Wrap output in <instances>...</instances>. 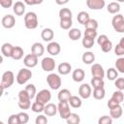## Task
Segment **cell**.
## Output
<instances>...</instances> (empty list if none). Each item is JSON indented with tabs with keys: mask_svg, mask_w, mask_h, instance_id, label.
Segmentation results:
<instances>
[{
	"mask_svg": "<svg viewBox=\"0 0 124 124\" xmlns=\"http://www.w3.org/2000/svg\"><path fill=\"white\" fill-rule=\"evenodd\" d=\"M19 108L21 109H28L31 108V99L26 92V90H20L18 93V103H17Z\"/></svg>",
	"mask_w": 124,
	"mask_h": 124,
	"instance_id": "6da1fadb",
	"label": "cell"
},
{
	"mask_svg": "<svg viewBox=\"0 0 124 124\" xmlns=\"http://www.w3.org/2000/svg\"><path fill=\"white\" fill-rule=\"evenodd\" d=\"M38 16L34 12H28L24 16V25L27 29H35L38 26Z\"/></svg>",
	"mask_w": 124,
	"mask_h": 124,
	"instance_id": "7a4b0ae2",
	"label": "cell"
},
{
	"mask_svg": "<svg viewBox=\"0 0 124 124\" xmlns=\"http://www.w3.org/2000/svg\"><path fill=\"white\" fill-rule=\"evenodd\" d=\"M15 81V75L12 71H6L3 75H2V78H1V89L2 91H4V89L9 88L13 85Z\"/></svg>",
	"mask_w": 124,
	"mask_h": 124,
	"instance_id": "3957f363",
	"label": "cell"
},
{
	"mask_svg": "<svg viewBox=\"0 0 124 124\" xmlns=\"http://www.w3.org/2000/svg\"><path fill=\"white\" fill-rule=\"evenodd\" d=\"M32 78V72L28 68H22L18 71L16 75V82L20 85L25 84Z\"/></svg>",
	"mask_w": 124,
	"mask_h": 124,
	"instance_id": "277c9868",
	"label": "cell"
},
{
	"mask_svg": "<svg viewBox=\"0 0 124 124\" xmlns=\"http://www.w3.org/2000/svg\"><path fill=\"white\" fill-rule=\"evenodd\" d=\"M46 81H47L48 86H49L51 89H53V90L59 89L60 86H61V84H62L61 78L59 77V75L54 74V73H51V74H49V75L46 77Z\"/></svg>",
	"mask_w": 124,
	"mask_h": 124,
	"instance_id": "5b68a950",
	"label": "cell"
},
{
	"mask_svg": "<svg viewBox=\"0 0 124 124\" xmlns=\"http://www.w3.org/2000/svg\"><path fill=\"white\" fill-rule=\"evenodd\" d=\"M111 24L113 29L118 33H124V16L120 14H116L112 17Z\"/></svg>",
	"mask_w": 124,
	"mask_h": 124,
	"instance_id": "8992f818",
	"label": "cell"
},
{
	"mask_svg": "<svg viewBox=\"0 0 124 124\" xmlns=\"http://www.w3.org/2000/svg\"><path fill=\"white\" fill-rule=\"evenodd\" d=\"M58 113L60 115V117L62 119H67L70 114L72 113L71 112V108H70V105H69V102L68 101H64V102H59L58 106Z\"/></svg>",
	"mask_w": 124,
	"mask_h": 124,
	"instance_id": "52a82bcc",
	"label": "cell"
},
{
	"mask_svg": "<svg viewBox=\"0 0 124 124\" xmlns=\"http://www.w3.org/2000/svg\"><path fill=\"white\" fill-rule=\"evenodd\" d=\"M35 99H36L35 101H38L43 103L44 105H46L51 99V93L47 89H42L41 91H39V93H37Z\"/></svg>",
	"mask_w": 124,
	"mask_h": 124,
	"instance_id": "ba28073f",
	"label": "cell"
},
{
	"mask_svg": "<svg viewBox=\"0 0 124 124\" xmlns=\"http://www.w3.org/2000/svg\"><path fill=\"white\" fill-rule=\"evenodd\" d=\"M41 66H42V69L45 72H52L55 69L56 64H55V61H54L53 58L45 57L41 62Z\"/></svg>",
	"mask_w": 124,
	"mask_h": 124,
	"instance_id": "9c48e42d",
	"label": "cell"
},
{
	"mask_svg": "<svg viewBox=\"0 0 124 124\" xmlns=\"http://www.w3.org/2000/svg\"><path fill=\"white\" fill-rule=\"evenodd\" d=\"M78 95L81 99H88L92 95L91 86L87 83H82L78 88Z\"/></svg>",
	"mask_w": 124,
	"mask_h": 124,
	"instance_id": "30bf717a",
	"label": "cell"
},
{
	"mask_svg": "<svg viewBox=\"0 0 124 124\" xmlns=\"http://www.w3.org/2000/svg\"><path fill=\"white\" fill-rule=\"evenodd\" d=\"M91 74L93 78H104L105 77V70L102 65L96 63L91 66Z\"/></svg>",
	"mask_w": 124,
	"mask_h": 124,
	"instance_id": "8fae6325",
	"label": "cell"
},
{
	"mask_svg": "<svg viewBox=\"0 0 124 124\" xmlns=\"http://www.w3.org/2000/svg\"><path fill=\"white\" fill-rule=\"evenodd\" d=\"M23 63L27 68H34L37 66L38 64V56H36L35 54H33L32 52L30 54H27L24 59H23Z\"/></svg>",
	"mask_w": 124,
	"mask_h": 124,
	"instance_id": "7c38bea8",
	"label": "cell"
},
{
	"mask_svg": "<svg viewBox=\"0 0 124 124\" xmlns=\"http://www.w3.org/2000/svg\"><path fill=\"white\" fill-rule=\"evenodd\" d=\"M46 51L52 55V56H55V55H58L61 51V46L60 45L57 43V42H50L47 46H46Z\"/></svg>",
	"mask_w": 124,
	"mask_h": 124,
	"instance_id": "4fadbf2b",
	"label": "cell"
},
{
	"mask_svg": "<svg viewBox=\"0 0 124 124\" xmlns=\"http://www.w3.org/2000/svg\"><path fill=\"white\" fill-rule=\"evenodd\" d=\"M86 5L91 10H102L106 2L105 0H86Z\"/></svg>",
	"mask_w": 124,
	"mask_h": 124,
	"instance_id": "5bb4252c",
	"label": "cell"
},
{
	"mask_svg": "<svg viewBox=\"0 0 124 124\" xmlns=\"http://www.w3.org/2000/svg\"><path fill=\"white\" fill-rule=\"evenodd\" d=\"M16 24V19L14 16L12 15H6L2 17V26L7 29H11L15 26Z\"/></svg>",
	"mask_w": 124,
	"mask_h": 124,
	"instance_id": "9a60e30c",
	"label": "cell"
},
{
	"mask_svg": "<svg viewBox=\"0 0 124 124\" xmlns=\"http://www.w3.org/2000/svg\"><path fill=\"white\" fill-rule=\"evenodd\" d=\"M44 112L47 116H54L58 112V108L56 105H54L52 103H47L46 105H45Z\"/></svg>",
	"mask_w": 124,
	"mask_h": 124,
	"instance_id": "2e32d148",
	"label": "cell"
},
{
	"mask_svg": "<svg viewBox=\"0 0 124 124\" xmlns=\"http://www.w3.org/2000/svg\"><path fill=\"white\" fill-rule=\"evenodd\" d=\"M31 52L33 54H35L36 56L40 57V56H42L44 54L45 47H44V46L41 43H34L32 45V46H31Z\"/></svg>",
	"mask_w": 124,
	"mask_h": 124,
	"instance_id": "e0dca14e",
	"label": "cell"
},
{
	"mask_svg": "<svg viewBox=\"0 0 124 124\" xmlns=\"http://www.w3.org/2000/svg\"><path fill=\"white\" fill-rule=\"evenodd\" d=\"M41 37L45 42H50L54 37V32L51 28H45L42 30Z\"/></svg>",
	"mask_w": 124,
	"mask_h": 124,
	"instance_id": "ac0fdd59",
	"label": "cell"
},
{
	"mask_svg": "<svg viewBox=\"0 0 124 124\" xmlns=\"http://www.w3.org/2000/svg\"><path fill=\"white\" fill-rule=\"evenodd\" d=\"M58 73L62 76H65V75H68L71 71H72V66L70 63L68 62H62L58 65Z\"/></svg>",
	"mask_w": 124,
	"mask_h": 124,
	"instance_id": "d6986e66",
	"label": "cell"
},
{
	"mask_svg": "<svg viewBox=\"0 0 124 124\" xmlns=\"http://www.w3.org/2000/svg\"><path fill=\"white\" fill-rule=\"evenodd\" d=\"M84 77H85V73H84V71L82 69H76V70L73 71L72 78H73L74 81L81 82L84 79Z\"/></svg>",
	"mask_w": 124,
	"mask_h": 124,
	"instance_id": "ffe728a7",
	"label": "cell"
},
{
	"mask_svg": "<svg viewBox=\"0 0 124 124\" xmlns=\"http://www.w3.org/2000/svg\"><path fill=\"white\" fill-rule=\"evenodd\" d=\"M13 11L16 16H22L25 13V5L22 2L17 1L13 5Z\"/></svg>",
	"mask_w": 124,
	"mask_h": 124,
	"instance_id": "44dd1931",
	"label": "cell"
},
{
	"mask_svg": "<svg viewBox=\"0 0 124 124\" xmlns=\"http://www.w3.org/2000/svg\"><path fill=\"white\" fill-rule=\"evenodd\" d=\"M13 49H14V46L9 43H5L1 46V52H2L3 56H5V57H11Z\"/></svg>",
	"mask_w": 124,
	"mask_h": 124,
	"instance_id": "7402d4cb",
	"label": "cell"
},
{
	"mask_svg": "<svg viewBox=\"0 0 124 124\" xmlns=\"http://www.w3.org/2000/svg\"><path fill=\"white\" fill-rule=\"evenodd\" d=\"M122 113H123V108L120 105H118L117 107L109 109V115L112 117V119H118V118H120L121 115H122Z\"/></svg>",
	"mask_w": 124,
	"mask_h": 124,
	"instance_id": "603a6c76",
	"label": "cell"
},
{
	"mask_svg": "<svg viewBox=\"0 0 124 124\" xmlns=\"http://www.w3.org/2000/svg\"><path fill=\"white\" fill-rule=\"evenodd\" d=\"M72 96L71 94V91L64 88V89H61L59 92H58V95H57V98H58V101L59 102H64V101H69L70 97Z\"/></svg>",
	"mask_w": 124,
	"mask_h": 124,
	"instance_id": "cb8c5ba5",
	"label": "cell"
},
{
	"mask_svg": "<svg viewBox=\"0 0 124 124\" xmlns=\"http://www.w3.org/2000/svg\"><path fill=\"white\" fill-rule=\"evenodd\" d=\"M81 60L84 64H92L95 61V54L91 51H86L82 54Z\"/></svg>",
	"mask_w": 124,
	"mask_h": 124,
	"instance_id": "d4e9b609",
	"label": "cell"
},
{
	"mask_svg": "<svg viewBox=\"0 0 124 124\" xmlns=\"http://www.w3.org/2000/svg\"><path fill=\"white\" fill-rule=\"evenodd\" d=\"M69 104L72 108H78L81 107V104H82V101L80 99V97H78V96H74L72 95L69 99Z\"/></svg>",
	"mask_w": 124,
	"mask_h": 124,
	"instance_id": "484cf974",
	"label": "cell"
},
{
	"mask_svg": "<svg viewBox=\"0 0 124 124\" xmlns=\"http://www.w3.org/2000/svg\"><path fill=\"white\" fill-rule=\"evenodd\" d=\"M23 49L20 47V46H14V49H13V52H12V58L14 60H20L22 57H23Z\"/></svg>",
	"mask_w": 124,
	"mask_h": 124,
	"instance_id": "4316f807",
	"label": "cell"
},
{
	"mask_svg": "<svg viewBox=\"0 0 124 124\" xmlns=\"http://www.w3.org/2000/svg\"><path fill=\"white\" fill-rule=\"evenodd\" d=\"M77 19H78V21L80 24L85 25V23L90 19L89 14H88L87 12H85V11H81V12H79V13L78 14Z\"/></svg>",
	"mask_w": 124,
	"mask_h": 124,
	"instance_id": "83f0119b",
	"label": "cell"
},
{
	"mask_svg": "<svg viewBox=\"0 0 124 124\" xmlns=\"http://www.w3.org/2000/svg\"><path fill=\"white\" fill-rule=\"evenodd\" d=\"M68 36H69V38L72 41H77V40L80 39V37H81V31L78 28H72V29H70V31L68 33Z\"/></svg>",
	"mask_w": 124,
	"mask_h": 124,
	"instance_id": "f1b7e54d",
	"label": "cell"
},
{
	"mask_svg": "<svg viewBox=\"0 0 124 124\" xmlns=\"http://www.w3.org/2000/svg\"><path fill=\"white\" fill-rule=\"evenodd\" d=\"M93 97L96 100H102L105 98L106 96V91L104 87H98V88H94L93 89Z\"/></svg>",
	"mask_w": 124,
	"mask_h": 124,
	"instance_id": "f546056e",
	"label": "cell"
},
{
	"mask_svg": "<svg viewBox=\"0 0 124 124\" xmlns=\"http://www.w3.org/2000/svg\"><path fill=\"white\" fill-rule=\"evenodd\" d=\"M107 10H108V12L109 14H111V15L117 14V13L120 11V5H119V3H117V2H110V3L108 5Z\"/></svg>",
	"mask_w": 124,
	"mask_h": 124,
	"instance_id": "4dcf8cb0",
	"label": "cell"
},
{
	"mask_svg": "<svg viewBox=\"0 0 124 124\" xmlns=\"http://www.w3.org/2000/svg\"><path fill=\"white\" fill-rule=\"evenodd\" d=\"M72 11L68 8H62L60 11H59V17L60 19H69V18H72Z\"/></svg>",
	"mask_w": 124,
	"mask_h": 124,
	"instance_id": "1f68e13d",
	"label": "cell"
},
{
	"mask_svg": "<svg viewBox=\"0 0 124 124\" xmlns=\"http://www.w3.org/2000/svg\"><path fill=\"white\" fill-rule=\"evenodd\" d=\"M44 108H45V105H44L43 103H41V102H38V101H35V102L31 105V109H32V111L37 112V113L44 111Z\"/></svg>",
	"mask_w": 124,
	"mask_h": 124,
	"instance_id": "d6a6232c",
	"label": "cell"
},
{
	"mask_svg": "<svg viewBox=\"0 0 124 124\" xmlns=\"http://www.w3.org/2000/svg\"><path fill=\"white\" fill-rule=\"evenodd\" d=\"M66 121H67L68 124H78L80 122V117H79L78 114L72 112L70 114V116L66 119Z\"/></svg>",
	"mask_w": 124,
	"mask_h": 124,
	"instance_id": "836d02e7",
	"label": "cell"
},
{
	"mask_svg": "<svg viewBox=\"0 0 124 124\" xmlns=\"http://www.w3.org/2000/svg\"><path fill=\"white\" fill-rule=\"evenodd\" d=\"M25 90H26V92L28 93V95H29V97H30L31 100L36 97V95H37V94H36V86H35L34 84H32V83L27 84V85L25 86Z\"/></svg>",
	"mask_w": 124,
	"mask_h": 124,
	"instance_id": "e575fe53",
	"label": "cell"
},
{
	"mask_svg": "<svg viewBox=\"0 0 124 124\" xmlns=\"http://www.w3.org/2000/svg\"><path fill=\"white\" fill-rule=\"evenodd\" d=\"M111 98L113 100H115L116 102H118L119 104H121V103L124 102V94L122 93V90H116V91H114L113 94H112V96H111Z\"/></svg>",
	"mask_w": 124,
	"mask_h": 124,
	"instance_id": "d590c367",
	"label": "cell"
},
{
	"mask_svg": "<svg viewBox=\"0 0 124 124\" xmlns=\"http://www.w3.org/2000/svg\"><path fill=\"white\" fill-rule=\"evenodd\" d=\"M118 77V71L114 68H109L107 71V78L109 80H115L116 78Z\"/></svg>",
	"mask_w": 124,
	"mask_h": 124,
	"instance_id": "8d00e7d4",
	"label": "cell"
},
{
	"mask_svg": "<svg viewBox=\"0 0 124 124\" xmlns=\"http://www.w3.org/2000/svg\"><path fill=\"white\" fill-rule=\"evenodd\" d=\"M81 44L83 46V47L85 48H91L94 46V39L93 38H89V37H83Z\"/></svg>",
	"mask_w": 124,
	"mask_h": 124,
	"instance_id": "74e56055",
	"label": "cell"
},
{
	"mask_svg": "<svg viewBox=\"0 0 124 124\" xmlns=\"http://www.w3.org/2000/svg\"><path fill=\"white\" fill-rule=\"evenodd\" d=\"M91 85L93 88H98V87H104L105 82L103 78H92L91 79Z\"/></svg>",
	"mask_w": 124,
	"mask_h": 124,
	"instance_id": "f35d334b",
	"label": "cell"
},
{
	"mask_svg": "<svg viewBox=\"0 0 124 124\" xmlns=\"http://www.w3.org/2000/svg\"><path fill=\"white\" fill-rule=\"evenodd\" d=\"M115 68L119 73L124 74V57H119L115 61Z\"/></svg>",
	"mask_w": 124,
	"mask_h": 124,
	"instance_id": "ab89813d",
	"label": "cell"
},
{
	"mask_svg": "<svg viewBox=\"0 0 124 124\" xmlns=\"http://www.w3.org/2000/svg\"><path fill=\"white\" fill-rule=\"evenodd\" d=\"M72 24H73V21H72V18H69V19H60V27L64 30H68L72 27Z\"/></svg>",
	"mask_w": 124,
	"mask_h": 124,
	"instance_id": "60d3db41",
	"label": "cell"
},
{
	"mask_svg": "<svg viewBox=\"0 0 124 124\" xmlns=\"http://www.w3.org/2000/svg\"><path fill=\"white\" fill-rule=\"evenodd\" d=\"M85 28H89V29H95L97 30L98 28V21L96 19H93V18H90L86 23H85Z\"/></svg>",
	"mask_w": 124,
	"mask_h": 124,
	"instance_id": "b9f144b4",
	"label": "cell"
},
{
	"mask_svg": "<svg viewBox=\"0 0 124 124\" xmlns=\"http://www.w3.org/2000/svg\"><path fill=\"white\" fill-rule=\"evenodd\" d=\"M18 115V119H19V124H26L28 121H29V115L26 113V112H19L17 113Z\"/></svg>",
	"mask_w": 124,
	"mask_h": 124,
	"instance_id": "7bdbcfd3",
	"label": "cell"
},
{
	"mask_svg": "<svg viewBox=\"0 0 124 124\" xmlns=\"http://www.w3.org/2000/svg\"><path fill=\"white\" fill-rule=\"evenodd\" d=\"M84 37H89V38H93L95 39L97 37V30L95 29H89V28H85V31L83 33Z\"/></svg>",
	"mask_w": 124,
	"mask_h": 124,
	"instance_id": "ee69618b",
	"label": "cell"
},
{
	"mask_svg": "<svg viewBox=\"0 0 124 124\" xmlns=\"http://www.w3.org/2000/svg\"><path fill=\"white\" fill-rule=\"evenodd\" d=\"M101 49H102V51H104V52H109L110 50H111V48H112V43L109 41V40H108L106 43H104L101 46Z\"/></svg>",
	"mask_w": 124,
	"mask_h": 124,
	"instance_id": "f6af8a7d",
	"label": "cell"
},
{
	"mask_svg": "<svg viewBox=\"0 0 124 124\" xmlns=\"http://www.w3.org/2000/svg\"><path fill=\"white\" fill-rule=\"evenodd\" d=\"M98 123L99 124H111L112 123V117L109 115H104L102 117L99 118L98 120Z\"/></svg>",
	"mask_w": 124,
	"mask_h": 124,
	"instance_id": "bcb514c9",
	"label": "cell"
},
{
	"mask_svg": "<svg viewBox=\"0 0 124 124\" xmlns=\"http://www.w3.org/2000/svg\"><path fill=\"white\" fill-rule=\"evenodd\" d=\"M114 85L118 90H124V78H118L114 81Z\"/></svg>",
	"mask_w": 124,
	"mask_h": 124,
	"instance_id": "7dc6e473",
	"label": "cell"
},
{
	"mask_svg": "<svg viewBox=\"0 0 124 124\" xmlns=\"http://www.w3.org/2000/svg\"><path fill=\"white\" fill-rule=\"evenodd\" d=\"M8 123L9 124H19V119L17 114H12L8 118Z\"/></svg>",
	"mask_w": 124,
	"mask_h": 124,
	"instance_id": "c3c4849f",
	"label": "cell"
},
{
	"mask_svg": "<svg viewBox=\"0 0 124 124\" xmlns=\"http://www.w3.org/2000/svg\"><path fill=\"white\" fill-rule=\"evenodd\" d=\"M35 123L36 124H46L47 123V118L45 115H39L36 117L35 119Z\"/></svg>",
	"mask_w": 124,
	"mask_h": 124,
	"instance_id": "681fc988",
	"label": "cell"
},
{
	"mask_svg": "<svg viewBox=\"0 0 124 124\" xmlns=\"http://www.w3.org/2000/svg\"><path fill=\"white\" fill-rule=\"evenodd\" d=\"M114 52H115L116 55L122 56V55H124V47H123L120 44H118V45H116V46L114 47Z\"/></svg>",
	"mask_w": 124,
	"mask_h": 124,
	"instance_id": "f907efd6",
	"label": "cell"
},
{
	"mask_svg": "<svg viewBox=\"0 0 124 124\" xmlns=\"http://www.w3.org/2000/svg\"><path fill=\"white\" fill-rule=\"evenodd\" d=\"M0 5L5 9L11 8L13 6V0H0Z\"/></svg>",
	"mask_w": 124,
	"mask_h": 124,
	"instance_id": "816d5d0a",
	"label": "cell"
},
{
	"mask_svg": "<svg viewBox=\"0 0 124 124\" xmlns=\"http://www.w3.org/2000/svg\"><path fill=\"white\" fill-rule=\"evenodd\" d=\"M108 40V36L105 35V34H103V35H100V36L98 37V39H97V43H98V45L101 46H102L104 43H106Z\"/></svg>",
	"mask_w": 124,
	"mask_h": 124,
	"instance_id": "f5cc1de1",
	"label": "cell"
},
{
	"mask_svg": "<svg viewBox=\"0 0 124 124\" xmlns=\"http://www.w3.org/2000/svg\"><path fill=\"white\" fill-rule=\"evenodd\" d=\"M118 105H120L118 102H116L115 100H113L112 98H110L109 100H108V108L110 109V108H115V107H117Z\"/></svg>",
	"mask_w": 124,
	"mask_h": 124,
	"instance_id": "db71d44e",
	"label": "cell"
},
{
	"mask_svg": "<svg viewBox=\"0 0 124 124\" xmlns=\"http://www.w3.org/2000/svg\"><path fill=\"white\" fill-rule=\"evenodd\" d=\"M44 0H24V3L26 5L29 6H33V5H39L41 3H43Z\"/></svg>",
	"mask_w": 124,
	"mask_h": 124,
	"instance_id": "11a10c76",
	"label": "cell"
},
{
	"mask_svg": "<svg viewBox=\"0 0 124 124\" xmlns=\"http://www.w3.org/2000/svg\"><path fill=\"white\" fill-rule=\"evenodd\" d=\"M55 2H56V4L57 5H65V4H67L68 2H69V0H55Z\"/></svg>",
	"mask_w": 124,
	"mask_h": 124,
	"instance_id": "9f6ffc18",
	"label": "cell"
},
{
	"mask_svg": "<svg viewBox=\"0 0 124 124\" xmlns=\"http://www.w3.org/2000/svg\"><path fill=\"white\" fill-rule=\"evenodd\" d=\"M119 44H120V45H121V46L124 47V37L120 39V42H119Z\"/></svg>",
	"mask_w": 124,
	"mask_h": 124,
	"instance_id": "6f0895ef",
	"label": "cell"
},
{
	"mask_svg": "<svg viewBox=\"0 0 124 124\" xmlns=\"http://www.w3.org/2000/svg\"><path fill=\"white\" fill-rule=\"evenodd\" d=\"M118 2H120V3H124V0H117Z\"/></svg>",
	"mask_w": 124,
	"mask_h": 124,
	"instance_id": "680465c9",
	"label": "cell"
},
{
	"mask_svg": "<svg viewBox=\"0 0 124 124\" xmlns=\"http://www.w3.org/2000/svg\"><path fill=\"white\" fill-rule=\"evenodd\" d=\"M123 103H124V102H123ZM123 108H124V105H123Z\"/></svg>",
	"mask_w": 124,
	"mask_h": 124,
	"instance_id": "91938a15",
	"label": "cell"
}]
</instances>
